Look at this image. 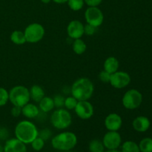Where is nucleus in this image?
I'll return each instance as SVG.
<instances>
[{"instance_id": "nucleus-1", "label": "nucleus", "mask_w": 152, "mask_h": 152, "mask_svg": "<svg viewBox=\"0 0 152 152\" xmlns=\"http://www.w3.org/2000/svg\"><path fill=\"white\" fill-rule=\"evenodd\" d=\"M94 91V86L91 80L82 77L74 82L71 87V94L78 101L88 100L92 97Z\"/></svg>"}, {"instance_id": "nucleus-2", "label": "nucleus", "mask_w": 152, "mask_h": 152, "mask_svg": "<svg viewBox=\"0 0 152 152\" xmlns=\"http://www.w3.org/2000/svg\"><path fill=\"white\" fill-rule=\"evenodd\" d=\"M14 132L16 138L25 144H31L38 137L39 131L34 123L29 120H22L17 123Z\"/></svg>"}, {"instance_id": "nucleus-3", "label": "nucleus", "mask_w": 152, "mask_h": 152, "mask_svg": "<svg viewBox=\"0 0 152 152\" xmlns=\"http://www.w3.org/2000/svg\"><path fill=\"white\" fill-rule=\"evenodd\" d=\"M77 144L76 134L71 132L59 133L52 138L51 145L53 148L60 151H71Z\"/></svg>"}, {"instance_id": "nucleus-4", "label": "nucleus", "mask_w": 152, "mask_h": 152, "mask_svg": "<svg viewBox=\"0 0 152 152\" xmlns=\"http://www.w3.org/2000/svg\"><path fill=\"white\" fill-rule=\"evenodd\" d=\"M52 126L59 130H64L69 127L72 123V117L68 110L65 108H57L50 116Z\"/></svg>"}, {"instance_id": "nucleus-5", "label": "nucleus", "mask_w": 152, "mask_h": 152, "mask_svg": "<svg viewBox=\"0 0 152 152\" xmlns=\"http://www.w3.org/2000/svg\"><path fill=\"white\" fill-rule=\"evenodd\" d=\"M31 100L29 89L24 86H16L9 91V101L14 106L23 107Z\"/></svg>"}, {"instance_id": "nucleus-6", "label": "nucleus", "mask_w": 152, "mask_h": 152, "mask_svg": "<svg viewBox=\"0 0 152 152\" xmlns=\"http://www.w3.org/2000/svg\"><path fill=\"white\" fill-rule=\"evenodd\" d=\"M24 34L27 42L37 43L42 39L45 34V31L41 24L34 22L25 28Z\"/></svg>"}, {"instance_id": "nucleus-7", "label": "nucleus", "mask_w": 152, "mask_h": 152, "mask_svg": "<svg viewBox=\"0 0 152 152\" xmlns=\"http://www.w3.org/2000/svg\"><path fill=\"white\" fill-rule=\"evenodd\" d=\"M142 102V95L136 89H130L123 95L122 103L124 108L129 110H134L139 108Z\"/></svg>"}, {"instance_id": "nucleus-8", "label": "nucleus", "mask_w": 152, "mask_h": 152, "mask_svg": "<svg viewBox=\"0 0 152 152\" xmlns=\"http://www.w3.org/2000/svg\"><path fill=\"white\" fill-rule=\"evenodd\" d=\"M85 19L87 24L98 28L104 21V15L98 7H88L85 11Z\"/></svg>"}, {"instance_id": "nucleus-9", "label": "nucleus", "mask_w": 152, "mask_h": 152, "mask_svg": "<svg viewBox=\"0 0 152 152\" xmlns=\"http://www.w3.org/2000/svg\"><path fill=\"white\" fill-rule=\"evenodd\" d=\"M74 111L79 118L86 120L93 117L94 114V108L88 100H82L78 101L74 108Z\"/></svg>"}, {"instance_id": "nucleus-10", "label": "nucleus", "mask_w": 152, "mask_h": 152, "mask_svg": "<svg viewBox=\"0 0 152 152\" xmlns=\"http://www.w3.org/2000/svg\"><path fill=\"white\" fill-rule=\"evenodd\" d=\"M131 83V76L126 71H117L111 75L110 84L117 89H122L127 87Z\"/></svg>"}, {"instance_id": "nucleus-11", "label": "nucleus", "mask_w": 152, "mask_h": 152, "mask_svg": "<svg viewBox=\"0 0 152 152\" xmlns=\"http://www.w3.org/2000/svg\"><path fill=\"white\" fill-rule=\"evenodd\" d=\"M102 142L108 150L117 149L122 143V138L118 132L108 131L104 135Z\"/></svg>"}, {"instance_id": "nucleus-12", "label": "nucleus", "mask_w": 152, "mask_h": 152, "mask_svg": "<svg viewBox=\"0 0 152 152\" xmlns=\"http://www.w3.org/2000/svg\"><path fill=\"white\" fill-rule=\"evenodd\" d=\"M67 34L71 39H81L84 35V25L79 20H72L67 26Z\"/></svg>"}, {"instance_id": "nucleus-13", "label": "nucleus", "mask_w": 152, "mask_h": 152, "mask_svg": "<svg viewBox=\"0 0 152 152\" xmlns=\"http://www.w3.org/2000/svg\"><path fill=\"white\" fill-rule=\"evenodd\" d=\"M104 124L108 131L118 132L123 126V119L117 113H111L105 117Z\"/></svg>"}, {"instance_id": "nucleus-14", "label": "nucleus", "mask_w": 152, "mask_h": 152, "mask_svg": "<svg viewBox=\"0 0 152 152\" xmlns=\"http://www.w3.org/2000/svg\"><path fill=\"white\" fill-rule=\"evenodd\" d=\"M4 152H27L26 144L17 138H13L6 141Z\"/></svg>"}, {"instance_id": "nucleus-15", "label": "nucleus", "mask_w": 152, "mask_h": 152, "mask_svg": "<svg viewBox=\"0 0 152 152\" xmlns=\"http://www.w3.org/2000/svg\"><path fill=\"white\" fill-rule=\"evenodd\" d=\"M151 126V122L148 117L145 116L137 117L132 122L134 129L138 132H145L148 130Z\"/></svg>"}, {"instance_id": "nucleus-16", "label": "nucleus", "mask_w": 152, "mask_h": 152, "mask_svg": "<svg viewBox=\"0 0 152 152\" xmlns=\"http://www.w3.org/2000/svg\"><path fill=\"white\" fill-rule=\"evenodd\" d=\"M40 110L39 106L33 103H27L22 108V114L28 119H35L38 117Z\"/></svg>"}, {"instance_id": "nucleus-17", "label": "nucleus", "mask_w": 152, "mask_h": 152, "mask_svg": "<svg viewBox=\"0 0 152 152\" xmlns=\"http://www.w3.org/2000/svg\"><path fill=\"white\" fill-rule=\"evenodd\" d=\"M120 67V62L118 59L114 56H109L105 60L103 64V70L111 74H114L118 71Z\"/></svg>"}, {"instance_id": "nucleus-18", "label": "nucleus", "mask_w": 152, "mask_h": 152, "mask_svg": "<svg viewBox=\"0 0 152 152\" xmlns=\"http://www.w3.org/2000/svg\"><path fill=\"white\" fill-rule=\"evenodd\" d=\"M30 98L36 102H39V101L45 96V91L42 88L38 85H34L29 89Z\"/></svg>"}, {"instance_id": "nucleus-19", "label": "nucleus", "mask_w": 152, "mask_h": 152, "mask_svg": "<svg viewBox=\"0 0 152 152\" xmlns=\"http://www.w3.org/2000/svg\"><path fill=\"white\" fill-rule=\"evenodd\" d=\"M55 108L53 98L45 96L39 102V108L43 113H48Z\"/></svg>"}, {"instance_id": "nucleus-20", "label": "nucleus", "mask_w": 152, "mask_h": 152, "mask_svg": "<svg viewBox=\"0 0 152 152\" xmlns=\"http://www.w3.org/2000/svg\"><path fill=\"white\" fill-rule=\"evenodd\" d=\"M72 48L76 54L82 55L87 50V45L86 42L81 39H74L72 43Z\"/></svg>"}, {"instance_id": "nucleus-21", "label": "nucleus", "mask_w": 152, "mask_h": 152, "mask_svg": "<svg viewBox=\"0 0 152 152\" xmlns=\"http://www.w3.org/2000/svg\"><path fill=\"white\" fill-rule=\"evenodd\" d=\"M10 40L12 42L14 43L15 45H23L27 42L24 31L22 32L21 31H13L12 34H10Z\"/></svg>"}, {"instance_id": "nucleus-22", "label": "nucleus", "mask_w": 152, "mask_h": 152, "mask_svg": "<svg viewBox=\"0 0 152 152\" xmlns=\"http://www.w3.org/2000/svg\"><path fill=\"white\" fill-rule=\"evenodd\" d=\"M121 152H140L139 145L132 140H128L122 145Z\"/></svg>"}, {"instance_id": "nucleus-23", "label": "nucleus", "mask_w": 152, "mask_h": 152, "mask_svg": "<svg viewBox=\"0 0 152 152\" xmlns=\"http://www.w3.org/2000/svg\"><path fill=\"white\" fill-rule=\"evenodd\" d=\"M89 151L91 152H105V146L102 141L99 140H93L88 145Z\"/></svg>"}, {"instance_id": "nucleus-24", "label": "nucleus", "mask_w": 152, "mask_h": 152, "mask_svg": "<svg viewBox=\"0 0 152 152\" xmlns=\"http://www.w3.org/2000/svg\"><path fill=\"white\" fill-rule=\"evenodd\" d=\"M140 152H152V138L145 137L139 143Z\"/></svg>"}, {"instance_id": "nucleus-25", "label": "nucleus", "mask_w": 152, "mask_h": 152, "mask_svg": "<svg viewBox=\"0 0 152 152\" xmlns=\"http://www.w3.org/2000/svg\"><path fill=\"white\" fill-rule=\"evenodd\" d=\"M68 7L74 11H78L83 7L85 4L84 0H68Z\"/></svg>"}, {"instance_id": "nucleus-26", "label": "nucleus", "mask_w": 152, "mask_h": 152, "mask_svg": "<svg viewBox=\"0 0 152 152\" xmlns=\"http://www.w3.org/2000/svg\"><path fill=\"white\" fill-rule=\"evenodd\" d=\"M78 100L75 97L71 95V96H68L65 99V103H64V107L67 110H74L76 105H77Z\"/></svg>"}, {"instance_id": "nucleus-27", "label": "nucleus", "mask_w": 152, "mask_h": 152, "mask_svg": "<svg viewBox=\"0 0 152 152\" xmlns=\"http://www.w3.org/2000/svg\"><path fill=\"white\" fill-rule=\"evenodd\" d=\"M31 147H32L34 151H41L45 145V141L43 140L42 138H40L39 137H37L36 139H34V140L31 142Z\"/></svg>"}, {"instance_id": "nucleus-28", "label": "nucleus", "mask_w": 152, "mask_h": 152, "mask_svg": "<svg viewBox=\"0 0 152 152\" xmlns=\"http://www.w3.org/2000/svg\"><path fill=\"white\" fill-rule=\"evenodd\" d=\"M9 101V92L4 88H0V107L4 106Z\"/></svg>"}, {"instance_id": "nucleus-29", "label": "nucleus", "mask_w": 152, "mask_h": 152, "mask_svg": "<svg viewBox=\"0 0 152 152\" xmlns=\"http://www.w3.org/2000/svg\"><path fill=\"white\" fill-rule=\"evenodd\" d=\"M65 99L64 96L61 94H57L53 98L54 106L57 108H62L64 107V103H65Z\"/></svg>"}, {"instance_id": "nucleus-30", "label": "nucleus", "mask_w": 152, "mask_h": 152, "mask_svg": "<svg viewBox=\"0 0 152 152\" xmlns=\"http://www.w3.org/2000/svg\"><path fill=\"white\" fill-rule=\"evenodd\" d=\"M38 137L42 138L44 141L48 140L52 137V132L48 129H44L39 132Z\"/></svg>"}, {"instance_id": "nucleus-31", "label": "nucleus", "mask_w": 152, "mask_h": 152, "mask_svg": "<svg viewBox=\"0 0 152 152\" xmlns=\"http://www.w3.org/2000/svg\"><path fill=\"white\" fill-rule=\"evenodd\" d=\"M111 75L110 73L107 72L105 70H102L99 74V79L102 83H109L111 80Z\"/></svg>"}, {"instance_id": "nucleus-32", "label": "nucleus", "mask_w": 152, "mask_h": 152, "mask_svg": "<svg viewBox=\"0 0 152 152\" xmlns=\"http://www.w3.org/2000/svg\"><path fill=\"white\" fill-rule=\"evenodd\" d=\"M96 29L97 28L96 27L87 24V25H84V34L87 36H93L96 32Z\"/></svg>"}, {"instance_id": "nucleus-33", "label": "nucleus", "mask_w": 152, "mask_h": 152, "mask_svg": "<svg viewBox=\"0 0 152 152\" xmlns=\"http://www.w3.org/2000/svg\"><path fill=\"white\" fill-rule=\"evenodd\" d=\"M84 1L88 7H98L102 3V0H84Z\"/></svg>"}, {"instance_id": "nucleus-34", "label": "nucleus", "mask_w": 152, "mask_h": 152, "mask_svg": "<svg viewBox=\"0 0 152 152\" xmlns=\"http://www.w3.org/2000/svg\"><path fill=\"white\" fill-rule=\"evenodd\" d=\"M22 114V107L14 106L11 109V115L13 117H18Z\"/></svg>"}, {"instance_id": "nucleus-35", "label": "nucleus", "mask_w": 152, "mask_h": 152, "mask_svg": "<svg viewBox=\"0 0 152 152\" xmlns=\"http://www.w3.org/2000/svg\"><path fill=\"white\" fill-rule=\"evenodd\" d=\"M8 137V132L4 128H0V140H5Z\"/></svg>"}, {"instance_id": "nucleus-36", "label": "nucleus", "mask_w": 152, "mask_h": 152, "mask_svg": "<svg viewBox=\"0 0 152 152\" xmlns=\"http://www.w3.org/2000/svg\"><path fill=\"white\" fill-rule=\"evenodd\" d=\"M52 1H53L56 4H64L68 1V0H52Z\"/></svg>"}, {"instance_id": "nucleus-37", "label": "nucleus", "mask_w": 152, "mask_h": 152, "mask_svg": "<svg viewBox=\"0 0 152 152\" xmlns=\"http://www.w3.org/2000/svg\"><path fill=\"white\" fill-rule=\"evenodd\" d=\"M51 1L52 0H41L42 2L44 3V4H48V3H50Z\"/></svg>"}, {"instance_id": "nucleus-38", "label": "nucleus", "mask_w": 152, "mask_h": 152, "mask_svg": "<svg viewBox=\"0 0 152 152\" xmlns=\"http://www.w3.org/2000/svg\"><path fill=\"white\" fill-rule=\"evenodd\" d=\"M105 152H121V151H119L117 149H113V150H108V151Z\"/></svg>"}, {"instance_id": "nucleus-39", "label": "nucleus", "mask_w": 152, "mask_h": 152, "mask_svg": "<svg viewBox=\"0 0 152 152\" xmlns=\"http://www.w3.org/2000/svg\"><path fill=\"white\" fill-rule=\"evenodd\" d=\"M0 152H4V147L0 144Z\"/></svg>"}, {"instance_id": "nucleus-40", "label": "nucleus", "mask_w": 152, "mask_h": 152, "mask_svg": "<svg viewBox=\"0 0 152 152\" xmlns=\"http://www.w3.org/2000/svg\"><path fill=\"white\" fill-rule=\"evenodd\" d=\"M62 152H73V151H62Z\"/></svg>"}]
</instances>
